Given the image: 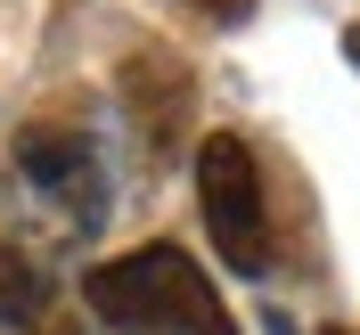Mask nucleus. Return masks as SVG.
<instances>
[{
    "label": "nucleus",
    "mask_w": 360,
    "mask_h": 335,
    "mask_svg": "<svg viewBox=\"0 0 360 335\" xmlns=\"http://www.w3.org/2000/svg\"><path fill=\"white\" fill-rule=\"evenodd\" d=\"M82 303L98 311L107 335H238L221 294L180 246H139L115 254L82 278Z\"/></svg>",
    "instance_id": "f257e3e1"
},
{
    "label": "nucleus",
    "mask_w": 360,
    "mask_h": 335,
    "mask_svg": "<svg viewBox=\"0 0 360 335\" xmlns=\"http://www.w3.org/2000/svg\"><path fill=\"white\" fill-rule=\"evenodd\" d=\"M8 197L49 246H74L107 213V172H98V139L66 114H41L8 139Z\"/></svg>",
    "instance_id": "f03ea898"
},
{
    "label": "nucleus",
    "mask_w": 360,
    "mask_h": 335,
    "mask_svg": "<svg viewBox=\"0 0 360 335\" xmlns=\"http://www.w3.org/2000/svg\"><path fill=\"white\" fill-rule=\"evenodd\" d=\"M197 204H205V229H213V254L238 278H262L270 270V204H262L254 147L238 131H213L197 147Z\"/></svg>",
    "instance_id": "7ed1b4c3"
},
{
    "label": "nucleus",
    "mask_w": 360,
    "mask_h": 335,
    "mask_svg": "<svg viewBox=\"0 0 360 335\" xmlns=\"http://www.w3.org/2000/svg\"><path fill=\"white\" fill-rule=\"evenodd\" d=\"M41 303H49L41 262H33L25 246H8V237H0V327H33V319H41Z\"/></svg>",
    "instance_id": "20e7f679"
},
{
    "label": "nucleus",
    "mask_w": 360,
    "mask_h": 335,
    "mask_svg": "<svg viewBox=\"0 0 360 335\" xmlns=\"http://www.w3.org/2000/svg\"><path fill=\"white\" fill-rule=\"evenodd\" d=\"M180 8H197V17H213V25H238L254 0H180Z\"/></svg>",
    "instance_id": "39448f33"
},
{
    "label": "nucleus",
    "mask_w": 360,
    "mask_h": 335,
    "mask_svg": "<svg viewBox=\"0 0 360 335\" xmlns=\"http://www.w3.org/2000/svg\"><path fill=\"white\" fill-rule=\"evenodd\" d=\"M344 58H352V66H360V25H344Z\"/></svg>",
    "instance_id": "423d86ee"
},
{
    "label": "nucleus",
    "mask_w": 360,
    "mask_h": 335,
    "mask_svg": "<svg viewBox=\"0 0 360 335\" xmlns=\"http://www.w3.org/2000/svg\"><path fill=\"white\" fill-rule=\"evenodd\" d=\"M336 335H344V327H336Z\"/></svg>",
    "instance_id": "0eeeda50"
}]
</instances>
